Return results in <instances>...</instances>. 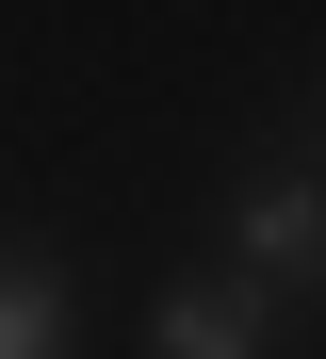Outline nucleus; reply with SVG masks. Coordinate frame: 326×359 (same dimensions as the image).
I'll use <instances>...</instances> for the list:
<instances>
[{"label":"nucleus","instance_id":"obj_1","mask_svg":"<svg viewBox=\"0 0 326 359\" xmlns=\"http://www.w3.org/2000/svg\"><path fill=\"white\" fill-rule=\"evenodd\" d=\"M229 278H261V294H278V278H326V196H310V180H245V196H229Z\"/></svg>","mask_w":326,"mask_h":359},{"label":"nucleus","instance_id":"obj_2","mask_svg":"<svg viewBox=\"0 0 326 359\" xmlns=\"http://www.w3.org/2000/svg\"><path fill=\"white\" fill-rule=\"evenodd\" d=\"M147 359H278V311H261V278H179L147 311Z\"/></svg>","mask_w":326,"mask_h":359},{"label":"nucleus","instance_id":"obj_3","mask_svg":"<svg viewBox=\"0 0 326 359\" xmlns=\"http://www.w3.org/2000/svg\"><path fill=\"white\" fill-rule=\"evenodd\" d=\"M0 359H65V278L49 262H0Z\"/></svg>","mask_w":326,"mask_h":359}]
</instances>
